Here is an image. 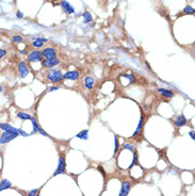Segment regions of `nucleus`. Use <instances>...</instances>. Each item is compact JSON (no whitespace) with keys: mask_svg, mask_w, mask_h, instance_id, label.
I'll list each match as a JSON object with an SVG mask.
<instances>
[{"mask_svg":"<svg viewBox=\"0 0 195 196\" xmlns=\"http://www.w3.org/2000/svg\"><path fill=\"white\" fill-rule=\"evenodd\" d=\"M187 124H188L187 117H185V115H182V114L178 115V116L174 120V125L176 126V127H178V128L183 127V126L187 125Z\"/></svg>","mask_w":195,"mask_h":196,"instance_id":"10","label":"nucleus"},{"mask_svg":"<svg viewBox=\"0 0 195 196\" xmlns=\"http://www.w3.org/2000/svg\"><path fill=\"white\" fill-rule=\"evenodd\" d=\"M158 92L161 94V96L164 97V98H167V99H171L173 97L175 96V93L171 90H167V89H163V87H159L158 89Z\"/></svg>","mask_w":195,"mask_h":196,"instance_id":"13","label":"nucleus"},{"mask_svg":"<svg viewBox=\"0 0 195 196\" xmlns=\"http://www.w3.org/2000/svg\"><path fill=\"white\" fill-rule=\"evenodd\" d=\"M61 7L66 14H74V13H75V9H74V7L68 2V1H62Z\"/></svg>","mask_w":195,"mask_h":196,"instance_id":"14","label":"nucleus"},{"mask_svg":"<svg viewBox=\"0 0 195 196\" xmlns=\"http://www.w3.org/2000/svg\"><path fill=\"white\" fill-rule=\"evenodd\" d=\"M11 186H12V184H11V181L8 180V179H2V180L0 181V192L8 190Z\"/></svg>","mask_w":195,"mask_h":196,"instance_id":"15","label":"nucleus"},{"mask_svg":"<svg viewBox=\"0 0 195 196\" xmlns=\"http://www.w3.org/2000/svg\"><path fill=\"white\" fill-rule=\"evenodd\" d=\"M47 79L51 83H59L63 80V74L61 70H56V69H51L47 75Z\"/></svg>","mask_w":195,"mask_h":196,"instance_id":"1","label":"nucleus"},{"mask_svg":"<svg viewBox=\"0 0 195 196\" xmlns=\"http://www.w3.org/2000/svg\"><path fill=\"white\" fill-rule=\"evenodd\" d=\"M0 129L4 131V132H11V133H18V129L15 127L11 126L8 123H0Z\"/></svg>","mask_w":195,"mask_h":196,"instance_id":"9","label":"nucleus"},{"mask_svg":"<svg viewBox=\"0 0 195 196\" xmlns=\"http://www.w3.org/2000/svg\"><path fill=\"white\" fill-rule=\"evenodd\" d=\"M124 148H125V149H128L129 151H134V147L131 145V144H125Z\"/></svg>","mask_w":195,"mask_h":196,"instance_id":"28","label":"nucleus"},{"mask_svg":"<svg viewBox=\"0 0 195 196\" xmlns=\"http://www.w3.org/2000/svg\"><path fill=\"white\" fill-rule=\"evenodd\" d=\"M118 147H119L118 138H117L116 135H115V137H114V153H117V150H118Z\"/></svg>","mask_w":195,"mask_h":196,"instance_id":"26","label":"nucleus"},{"mask_svg":"<svg viewBox=\"0 0 195 196\" xmlns=\"http://www.w3.org/2000/svg\"><path fill=\"white\" fill-rule=\"evenodd\" d=\"M59 64H60V60L58 58L50 59V60H47V59L42 60V65H43V67H46V68H52V67L57 66Z\"/></svg>","mask_w":195,"mask_h":196,"instance_id":"6","label":"nucleus"},{"mask_svg":"<svg viewBox=\"0 0 195 196\" xmlns=\"http://www.w3.org/2000/svg\"><path fill=\"white\" fill-rule=\"evenodd\" d=\"M57 90H59V87H49V92H53V91H57Z\"/></svg>","mask_w":195,"mask_h":196,"instance_id":"34","label":"nucleus"},{"mask_svg":"<svg viewBox=\"0 0 195 196\" xmlns=\"http://www.w3.org/2000/svg\"><path fill=\"white\" fill-rule=\"evenodd\" d=\"M138 163V153L137 151H133V160H132V162H131V164H130V166H129V168H132L133 167L135 164Z\"/></svg>","mask_w":195,"mask_h":196,"instance_id":"25","label":"nucleus"},{"mask_svg":"<svg viewBox=\"0 0 195 196\" xmlns=\"http://www.w3.org/2000/svg\"><path fill=\"white\" fill-rule=\"evenodd\" d=\"M43 57L47 60H50V59H56L57 58V50L54 48H51V47H48V48H45L43 51Z\"/></svg>","mask_w":195,"mask_h":196,"instance_id":"7","label":"nucleus"},{"mask_svg":"<svg viewBox=\"0 0 195 196\" xmlns=\"http://www.w3.org/2000/svg\"><path fill=\"white\" fill-rule=\"evenodd\" d=\"M102 1H106V0H102Z\"/></svg>","mask_w":195,"mask_h":196,"instance_id":"38","label":"nucleus"},{"mask_svg":"<svg viewBox=\"0 0 195 196\" xmlns=\"http://www.w3.org/2000/svg\"><path fill=\"white\" fill-rule=\"evenodd\" d=\"M35 196H41V194L38 193V194H36V195H35Z\"/></svg>","mask_w":195,"mask_h":196,"instance_id":"37","label":"nucleus"},{"mask_svg":"<svg viewBox=\"0 0 195 196\" xmlns=\"http://www.w3.org/2000/svg\"><path fill=\"white\" fill-rule=\"evenodd\" d=\"M130 189H131V184H130L129 181H124L122 184V188H121L118 196H127L129 194Z\"/></svg>","mask_w":195,"mask_h":196,"instance_id":"11","label":"nucleus"},{"mask_svg":"<svg viewBox=\"0 0 195 196\" xmlns=\"http://www.w3.org/2000/svg\"><path fill=\"white\" fill-rule=\"evenodd\" d=\"M94 84H95V80L92 78V77L88 76L84 78V85L88 90H92L94 87Z\"/></svg>","mask_w":195,"mask_h":196,"instance_id":"16","label":"nucleus"},{"mask_svg":"<svg viewBox=\"0 0 195 196\" xmlns=\"http://www.w3.org/2000/svg\"><path fill=\"white\" fill-rule=\"evenodd\" d=\"M17 117L19 120H31V115L29 113H26V112H18L17 113Z\"/></svg>","mask_w":195,"mask_h":196,"instance_id":"19","label":"nucleus"},{"mask_svg":"<svg viewBox=\"0 0 195 196\" xmlns=\"http://www.w3.org/2000/svg\"><path fill=\"white\" fill-rule=\"evenodd\" d=\"M43 45H44V43L43 42H41L38 38H35L34 41L32 42V46L34 47V48H41V47H43Z\"/></svg>","mask_w":195,"mask_h":196,"instance_id":"23","label":"nucleus"},{"mask_svg":"<svg viewBox=\"0 0 195 196\" xmlns=\"http://www.w3.org/2000/svg\"><path fill=\"white\" fill-rule=\"evenodd\" d=\"M189 135H190L191 137V139H192V141H194L195 140V133H194V131H190V132H189Z\"/></svg>","mask_w":195,"mask_h":196,"instance_id":"33","label":"nucleus"},{"mask_svg":"<svg viewBox=\"0 0 195 196\" xmlns=\"http://www.w3.org/2000/svg\"><path fill=\"white\" fill-rule=\"evenodd\" d=\"M5 56H7V50H5V49L0 48V60H1L2 58H4Z\"/></svg>","mask_w":195,"mask_h":196,"instance_id":"29","label":"nucleus"},{"mask_svg":"<svg viewBox=\"0 0 195 196\" xmlns=\"http://www.w3.org/2000/svg\"><path fill=\"white\" fill-rule=\"evenodd\" d=\"M21 54H27V56H28V51H27V49H25V50H21Z\"/></svg>","mask_w":195,"mask_h":196,"instance_id":"35","label":"nucleus"},{"mask_svg":"<svg viewBox=\"0 0 195 196\" xmlns=\"http://www.w3.org/2000/svg\"><path fill=\"white\" fill-rule=\"evenodd\" d=\"M18 133H19V135L24 137V138H28L29 135H30V133H27L25 130H23L21 128H19V129H18Z\"/></svg>","mask_w":195,"mask_h":196,"instance_id":"27","label":"nucleus"},{"mask_svg":"<svg viewBox=\"0 0 195 196\" xmlns=\"http://www.w3.org/2000/svg\"><path fill=\"white\" fill-rule=\"evenodd\" d=\"M144 125H145V117H144V114L142 113V114H141V117H140V122H139V124H138L137 129H135V131H134L133 134H132V138H135V137L141 134V132L143 131V128H144Z\"/></svg>","mask_w":195,"mask_h":196,"instance_id":"8","label":"nucleus"},{"mask_svg":"<svg viewBox=\"0 0 195 196\" xmlns=\"http://www.w3.org/2000/svg\"><path fill=\"white\" fill-rule=\"evenodd\" d=\"M82 17H83L84 23H90L92 21V14L89 12V11H85V12L82 14Z\"/></svg>","mask_w":195,"mask_h":196,"instance_id":"20","label":"nucleus"},{"mask_svg":"<svg viewBox=\"0 0 195 196\" xmlns=\"http://www.w3.org/2000/svg\"><path fill=\"white\" fill-rule=\"evenodd\" d=\"M194 12H195L194 8H192L191 5H187V7L183 9V13H185V14H188V15H193Z\"/></svg>","mask_w":195,"mask_h":196,"instance_id":"21","label":"nucleus"},{"mask_svg":"<svg viewBox=\"0 0 195 196\" xmlns=\"http://www.w3.org/2000/svg\"><path fill=\"white\" fill-rule=\"evenodd\" d=\"M18 135H19V133H11V132H4V131H3V132L1 133V135H0V144H1V145L8 144L11 141L15 140Z\"/></svg>","mask_w":195,"mask_h":196,"instance_id":"2","label":"nucleus"},{"mask_svg":"<svg viewBox=\"0 0 195 196\" xmlns=\"http://www.w3.org/2000/svg\"><path fill=\"white\" fill-rule=\"evenodd\" d=\"M31 123H32V132L30 133V134H34V133H36L38 131V129H40V127L41 126L38 125V120H36V118L35 117H31Z\"/></svg>","mask_w":195,"mask_h":196,"instance_id":"17","label":"nucleus"},{"mask_svg":"<svg viewBox=\"0 0 195 196\" xmlns=\"http://www.w3.org/2000/svg\"><path fill=\"white\" fill-rule=\"evenodd\" d=\"M38 189H34V190H32V191L29 192V194L27 196H35L36 194H38Z\"/></svg>","mask_w":195,"mask_h":196,"instance_id":"31","label":"nucleus"},{"mask_svg":"<svg viewBox=\"0 0 195 196\" xmlns=\"http://www.w3.org/2000/svg\"><path fill=\"white\" fill-rule=\"evenodd\" d=\"M40 134H42V135H44V137H49L48 134H47V132H45V130L43 129L42 127H40V129H38V131Z\"/></svg>","mask_w":195,"mask_h":196,"instance_id":"30","label":"nucleus"},{"mask_svg":"<svg viewBox=\"0 0 195 196\" xmlns=\"http://www.w3.org/2000/svg\"><path fill=\"white\" fill-rule=\"evenodd\" d=\"M12 42L13 43H15V44L21 43V42H24V37L21 35H13Z\"/></svg>","mask_w":195,"mask_h":196,"instance_id":"24","label":"nucleus"},{"mask_svg":"<svg viewBox=\"0 0 195 196\" xmlns=\"http://www.w3.org/2000/svg\"><path fill=\"white\" fill-rule=\"evenodd\" d=\"M79 76H80L79 71L69 70V71H66L65 74L63 75V79H67V80H71V81H75V80L78 79Z\"/></svg>","mask_w":195,"mask_h":196,"instance_id":"12","label":"nucleus"},{"mask_svg":"<svg viewBox=\"0 0 195 196\" xmlns=\"http://www.w3.org/2000/svg\"><path fill=\"white\" fill-rule=\"evenodd\" d=\"M16 17H17L18 19L24 18V13L21 12V11H17V12H16Z\"/></svg>","mask_w":195,"mask_h":196,"instance_id":"32","label":"nucleus"},{"mask_svg":"<svg viewBox=\"0 0 195 196\" xmlns=\"http://www.w3.org/2000/svg\"><path fill=\"white\" fill-rule=\"evenodd\" d=\"M17 70H18V75H19V77H21V79H25L26 77L29 75V68L28 66H27V64H26L25 61H21L18 63L17 65Z\"/></svg>","mask_w":195,"mask_h":196,"instance_id":"5","label":"nucleus"},{"mask_svg":"<svg viewBox=\"0 0 195 196\" xmlns=\"http://www.w3.org/2000/svg\"><path fill=\"white\" fill-rule=\"evenodd\" d=\"M3 91H4V89H3V87H2V85H0V94H1V93H2Z\"/></svg>","mask_w":195,"mask_h":196,"instance_id":"36","label":"nucleus"},{"mask_svg":"<svg viewBox=\"0 0 195 196\" xmlns=\"http://www.w3.org/2000/svg\"><path fill=\"white\" fill-rule=\"evenodd\" d=\"M44 59L43 54L42 51L40 50H33L31 51L30 54H28V57H27V60L30 63H33V62H42V60Z\"/></svg>","mask_w":195,"mask_h":196,"instance_id":"3","label":"nucleus"},{"mask_svg":"<svg viewBox=\"0 0 195 196\" xmlns=\"http://www.w3.org/2000/svg\"><path fill=\"white\" fill-rule=\"evenodd\" d=\"M65 173H66L65 158H64L63 156H60V157H59V161H58V167H57V171L54 172L53 176L61 175V174H65Z\"/></svg>","mask_w":195,"mask_h":196,"instance_id":"4","label":"nucleus"},{"mask_svg":"<svg viewBox=\"0 0 195 196\" xmlns=\"http://www.w3.org/2000/svg\"><path fill=\"white\" fill-rule=\"evenodd\" d=\"M76 138L80 139V140L86 141L88 139H89V130L84 129V130H82V131H80L79 133H77Z\"/></svg>","mask_w":195,"mask_h":196,"instance_id":"18","label":"nucleus"},{"mask_svg":"<svg viewBox=\"0 0 195 196\" xmlns=\"http://www.w3.org/2000/svg\"><path fill=\"white\" fill-rule=\"evenodd\" d=\"M125 77H126V78H128V79H129V83L131 84V83H134V82L137 81V78H135V77H134V75L132 74V73H127V74H125Z\"/></svg>","mask_w":195,"mask_h":196,"instance_id":"22","label":"nucleus"}]
</instances>
